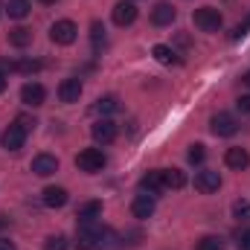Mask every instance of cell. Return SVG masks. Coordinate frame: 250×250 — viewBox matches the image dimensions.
<instances>
[{
    "label": "cell",
    "instance_id": "ac0fdd59",
    "mask_svg": "<svg viewBox=\"0 0 250 250\" xmlns=\"http://www.w3.org/2000/svg\"><path fill=\"white\" fill-rule=\"evenodd\" d=\"M102 215V201H84V204H79V209H76V218L79 221H93V218H99Z\"/></svg>",
    "mask_w": 250,
    "mask_h": 250
},
{
    "label": "cell",
    "instance_id": "4fadbf2b",
    "mask_svg": "<svg viewBox=\"0 0 250 250\" xmlns=\"http://www.w3.org/2000/svg\"><path fill=\"white\" fill-rule=\"evenodd\" d=\"M0 143H3V148H6V151H12V154H15V151H21V148H23V143H26V131H21L18 125L12 123L6 131H3Z\"/></svg>",
    "mask_w": 250,
    "mask_h": 250
},
{
    "label": "cell",
    "instance_id": "d4e9b609",
    "mask_svg": "<svg viewBox=\"0 0 250 250\" xmlns=\"http://www.w3.org/2000/svg\"><path fill=\"white\" fill-rule=\"evenodd\" d=\"M195 250H224V239H218V236H204V239H198Z\"/></svg>",
    "mask_w": 250,
    "mask_h": 250
},
{
    "label": "cell",
    "instance_id": "603a6c76",
    "mask_svg": "<svg viewBox=\"0 0 250 250\" xmlns=\"http://www.w3.org/2000/svg\"><path fill=\"white\" fill-rule=\"evenodd\" d=\"M151 56H154L160 64H166V67H175V64H181V56H178L172 47H166V44H157V47L151 50Z\"/></svg>",
    "mask_w": 250,
    "mask_h": 250
},
{
    "label": "cell",
    "instance_id": "e575fe53",
    "mask_svg": "<svg viewBox=\"0 0 250 250\" xmlns=\"http://www.w3.org/2000/svg\"><path fill=\"white\" fill-rule=\"evenodd\" d=\"M0 250H18V248H15V242H9V239H0Z\"/></svg>",
    "mask_w": 250,
    "mask_h": 250
},
{
    "label": "cell",
    "instance_id": "e0dca14e",
    "mask_svg": "<svg viewBox=\"0 0 250 250\" xmlns=\"http://www.w3.org/2000/svg\"><path fill=\"white\" fill-rule=\"evenodd\" d=\"M41 201H44V207H50V209H62L64 204L70 201V195H67L64 187H47L41 192Z\"/></svg>",
    "mask_w": 250,
    "mask_h": 250
},
{
    "label": "cell",
    "instance_id": "6da1fadb",
    "mask_svg": "<svg viewBox=\"0 0 250 250\" xmlns=\"http://www.w3.org/2000/svg\"><path fill=\"white\" fill-rule=\"evenodd\" d=\"M108 239V230L93 218V221H79L76 227V248L79 250H96Z\"/></svg>",
    "mask_w": 250,
    "mask_h": 250
},
{
    "label": "cell",
    "instance_id": "5bb4252c",
    "mask_svg": "<svg viewBox=\"0 0 250 250\" xmlns=\"http://www.w3.org/2000/svg\"><path fill=\"white\" fill-rule=\"evenodd\" d=\"M111 15H114V23L117 26H131L137 21V6H134V0H123V3L114 6Z\"/></svg>",
    "mask_w": 250,
    "mask_h": 250
},
{
    "label": "cell",
    "instance_id": "7a4b0ae2",
    "mask_svg": "<svg viewBox=\"0 0 250 250\" xmlns=\"http://www.w3.org/2000/svg\"><path fill=\"white\" fill-rule=\"evenodd\" d=\"M192 21H195V26H198L201 32H218L221 23H224L221 12H218L215 6H201V9H195Z\"/></svg>",
    "mask_w": 250,
    "mask_h": 250
},
{
    "label": "cell",
    "instance_id": "ffe728a7",
    "mask_svg": "<svg viewBox=\"0 0 250 250\" xmlns=\"http://www.w3.org/2000/svg\"><path fill=\"white\" fill-rule=\"evenodd\" d=\"M90 44H93V53H102V50L108 47V35H105L102 21H93V23H90Z\"/></svg>",
    "mask_w": 250,
    "mask_h": 250
},
{
    "label": "cell",
    "instance_id": "d6a6232c",
    "mask_svg": "<svg viewBox=\"0 0 250 250\" xmlns=\"http://www.w3.org/2000/svg\"><path fill=\"white\" fill-rule=\"evenodd\" d=\"M9 73H18V62H9V59H0V76H9Z\"/></svg>",
    "mask_w": 250,
    "mask_h": 250
},
{
    "label": "cell",
    "instance_id": "3957f363",
    "mask_svg": "<svg viewBox=\"0 0 250 250\" xmlns=\"http://www.w3.org/2000/svg\"><path fill=\"white\" fill-rule=\"evenodd\" d=\"M105 154L99 151V148H82L79 154H76V166H79V172H84V175H96V172H102L105 169Z\"/></svg>",
    "mask_w": 250,
    "mask_h": 250
},
{
    "label": "cell",
    "instance_id": "7402d4cb",
    "mask_svg": "<svg viewBox=\"0 0 250 250\" xmlns=\"http://www.w3.org/2000/svg\"><path fill=\"white\" fill-rule=\"evenodd\" d=\"M163 175V187L166 189H184L187 187V175L181 169H160Z\"/></svg>",
    "mask_w": 250,
    "mask_h": 250
},
{
    "label": "cell",
    "instance_id": "30bf717a",
    "mask_svg": "<svg viewBox=\"0 0 250 250\" xmlns=\"http://www.w3.org/2000/svg\"><path fill=\"white\" fill-rule=\"evenodd\" d=\"M224 163H227V169H233V172H245V169L250 166L248 148H242V146L227 148V151H224Z\"/></svg>",
    "mask_w": 250,
    "mask_h": 250
},
{
    "label": "cell",
    "instance_id": "8d00e7d4",
    "mask_svg": "<svg viewBox=\"0 0 250 250\" xmlns=\"http://www.w3.org/2000/svg\"><path fill=\"white\" fill-rule=\"evenodd\" d=\"M242 82H245V84H248V87H250V70H248V73H245V76H242Z\"/></svg>",
    "mask_w": 250,
    "mask_h": 250
},
{
    "label": "cell",
    "instance_id": "4dcf8cb0",
    "mask_svg": "<svg viewBox=\"0 0 250 250\" xmlns=\"http://www.w3.org/2000/svg\"><path fill=\"white\" fill-rule=\"evenodd\" d=\"M38 70H41V64L38 62H29V59L18 62V73H38Z\"/></svg>",
    "mask_w": 250,
    "mask_h": 250
},
{
    "label": "cell",
    "instance_id": "ba28073f",
    "mask_svg": "<svg viewBox=\"0 0 250 250\" xmlns=\"http://www.w3.org/2000/svg\"><path fill=\"white\" fill-rule=\"evenodd\" d=\"M195 189H198L201 195H212V192H218V189H221V175L212 172V169H201V172L195 175Z\"/></svg>",
    "mask_w": 250,
    "mask_h": 250
},
{
    "label": "cell",
    "instance_id": "74e56055",
    "mask_svg": "<svg viewBox=\"0 0 250 250\" xmlns=\"http://www.w3.org/2000/svg\"><path fill=\"white\" fill-rule=\"evenodd\" d=\"M41 3H47V6H53V3H59V0H41Z\"/></svg>",
    "mask_w": 250,
    "mask_h": 250
},
{
    "label": "cell",
    "instance_id": "8992f818",
    "mask_svg": "<svg viewBox=\"0 0 250 250\" xmlns=\"http://www.w3.org/2000/svg\"><path fill=\"white\" fill-rule=\"evenodd\" d=\"M209 128H212V134H215V137H233V134L239 131V120H236L233 114L218 111V114L209 120Z\"/></svg>",
    "mask_w": 250,
    "mask_h": 250
},
{
    "label": "cell",
    "instance_id": "f1b7e54d",
    "mask_svg": "<svg viewBox=\"0 0 250 250\" xmlns=\"http://www.w3.org/2000/svg\"><path fill=\"white\" fill-rule=\"evenodd\" d=\"M67 248H70V245H67L64 236H50L47 245H44V250H67Z\"/></svg>",
    "mask_w": 250,
    "mask_h": 250
},
{
    "label": "cell",
    "instance_id": "1f68e13d",
    "mask_svg": "<svg viewBox=\"0 0 250 250\" xmlns=\"http://www.w3.org/2000/svg\"><path fill=\"white\" fill-rule=\"evenodd\" d=\"M236 108H239V114H242V117H248V120H250V93L236 99Z\"/></svg>",
    "mask_w": 250,
    "mask_h": 250
},
{
    "label": "cell",
    "instance_id": "836d02e7",
    "mask_svg": "<svg viewBox=\"0 0 250 250\" xmlns=\"http://www.w3.org/2000/svg\"><path fill=\"white\" fill-rule=\"evenodd\" d=\"M239 250H250V230H245L239 236Z\"/></svg>",
    "mask_w": 250,
    "mask_h": 250
},
{
    "label": "cell",
    "instance_id": "f546056e",
    "mask_svg": "<svg viewBox=\"0 0 250 250\" xmlns=\"http://www.w3.org/2000/svg\"><path fill=\"white\" fill-rule=\"evenodd\" d=\"M248 32H250V15L239 23V26H236V29H233V35H230V38H233V41H239V38H245Z\"/></svg>",
    "mask_w": 250,
    "mask_h": 250
},
{
    "label": "cell",
    "instance_id": "d590c367",
    "mask_svg": "<svg viewBox=\"0 0 250 250\" xmlns=\"http://www.w3.org/2000/svg\"><path fill=\"white\" fill-rule=\"evenodd\" d=\"M6 90V76H0V93Z\"/></svg>",
    "mask_w": 250,
    "mask_h": 250
},
{
    "label": "cell",
    "instance_id": "2e32d148",
    "mask_svg": "<svg viewBox=\"0 0 250 250\" xmlns=\"http://www.w3.org/2000/svg\"><path fill=\"white\" fill-rule=\"evenodd\" d=\"M140 192H146V195H151V198H157L160 192H166L160 169H157V172H146V175L140 178Z\"/></svg>",
    "mask_w": 250,
    "mask_h": 250
},
{
    "label": "cell",
    "instance_id": "277c9868",
    "mask_svg": "<svg viewBox=\"0 0 250 250\" xmlns=\"http://www.w3.org/2000/svg\"><path fill=\"white\" fill-rule=\"evenodd\" d=\"M117 134H120V128H117V123H111V120H96V123L90 125V137L99 143V146H111L114 140H117Z\"/></svg>",
    "mask_w": 250,
    "mask_h": 250
},
{
    "label": "cell",
    "instance_id": "4316f807",
    "mask_svg": "<svg viewBox=\"0 0 250 250\" xmlns=\"http://www.w3.org/2000/svg\"><path fill=\"white\" fill-rule=\"evenodd\" d=\"M187 157H189V163H204V157H207V151H204V146L201 143H195V146H189V151H187Z\"/></svg>",
    "mask_w": 250,
    "mask_h": 250
},
{
    "label": "cell",
    "instance_id": "44dd1931",
    "mask_svg": "<svg viewBox=\"0 0 250 250\" xmlns=\"http://www.w3.org/2000/svg\"><path fill=\"white\" fill-rule=\"evenodd\" d=\"M120 111V99L114 96V93H108V96H99L96 99V105H93V114H102V117H108V114H117Z\"/></svg>",
    "mask_w": 250,
    "mask_h": 250
},
{
    "label": "cell",
    "instance_id": "5b68a950",
    "mask_svg": "<svg viewBox=\"0 0 250 250\" xmlns=\"http://www.w3.org/2000/svg\"><path fill=\"white\" fill-rule=\"evenodd\" d=\"M76 35H79V29H76V23L73 21H56L53 26H50V38H53V44H62V47H67V44H73L76 41Z\"/></svg>",
    "mask_w": 250,
    "mask_h": 250
},
{
    "label": "cell",
    "instance_id": "52a82bcc",
    "mask_svg": "<svg viewBox=\"0 0 250 250\" xmlns=\"http://www.w3.org/2000/svg\"><path fill=\"white\" fill-rule=\"evenodd\" d=\"M21 102L29 105V108H41V105L47 102V90H44V84H38V82H26V84L21 87Z\"/></svg>",
    "mask_w": 250,
    "mask_h": 250
},
{
    "label": "cell",
    "instance_id": "9c48e42d",
    "mask_svg": "<svg viewBox=\"0 0 250 250\" xmlns=\"http://www.w3.org/2000/svg\"><path fill=\"white\" fill-rule=\"evenodd\" d=\"M175 18H178V9L172 3H166V0L154 3V9H151V23L154 26H172Z\"/></svg>",
    "mask_w": 250,
    "mask_h": 250
},
{
    "label": "cell",
    "instance_id": "d6986e66",
    "mask_svg": "<svg viewBox=\"0 0 250 250\" xmlns=\"http://www.w3.org/2000/svg\"><path fill=\"white\" fill-rule=\"evenodd\" d=\"M9 44L18 47V50L29 47V44H32V29H26V26H15V29H9Z\"/></svg>",
    "mask_w": 250,
    "mask_h": 250
},
{
    "label": "cell",
    "instance_id": "83f0119b",
    "mask_svg": "<svg viewBox=\"0 0 250 250\" xmlns=\"http://www.w3.org/2000/svg\"><path fill=\"white\" fill-rule=\"evenodd\" d=\"M15 125H18L21 131H26V134H29L38 123H35V117H29V114H18V117H15Z\"/></svg>",
    "mask_w": 250,
    "mask_h": 250
},
{
    "label": "cell",
    "instance_id": "8fae6325",
    "mask_svg": "<svg viewBox=\"0 0 250 250\" xmlns=\"http://www.w3.org/2000/svg\"><path fill=\"white\" fill-rule=\"evenodd\" d=\"M56 172H59V157L56 154H38V157H32V175L50 178Z\"/></svg>",
    "mask_w": 250,
    "mask_h": 250
},
{
    "label": "cell",
    "instance_id": "9a60e30c",
    "mask_svg": "<svg viewBox=\"0 0 250 250\" xmlns=\"http://www.w3.org/2000/svg\"><path fill=\"white\" fill-rule=\"evenodd\" d=\"M79 96H82V82H79L76 76L64 79L62 84H59V99H62L64 105H73V102H79Z\"/></svg>",
    "mask_w": 250,
    "mask_h": 250
},
{
    "label": "cell",
    "instance_id": "cb8c5ba5",
    "mask_svg": "<svg viewBox=\"0 0 250 250\" xmlns=\"http://www.w3.org/2000/svg\"><path fill=\"white\" fill-rule=\"evenodd\" d=\"M29 0H9L6 3V12H9V18H15V21H21V18H26L29 15Z\"/></svg>",
    "mask_w": 250,
    "mask_h": 250
},
{
    "label": "cell",
    "instance_id": "484cf974",
    "mask_svg": "<svg viewBox=\"0 0 250 250\" xmlns=\"http://www.w3.org/2000/svg\"><path fill=\"white\" fill-rule=\"evenodd\" d=\"M233 215H236L239 221H250V201L248 198H242V201L233 204Z\"/></svg>",
    "mask_w": 250,
    "mask_h": 250
},
{
    "label": "cell",
    "instance_id": "7c38bea8",
    "mask_svg": "<svg viewBox=\"0 0 250 250\" xmlns=\"http://www.w3.org/2000/svg\"><path fill=\"white\" fill-rule=\"evenodd\" d=\"M154 207H157V204H154V198H151V195H146V192H140V195L131 201V215H134V218H140V221H146V218H151V215H154Z\"/></svg>",
    "mask_w": 250,
    "mask_h": 250
}]
</instances>
